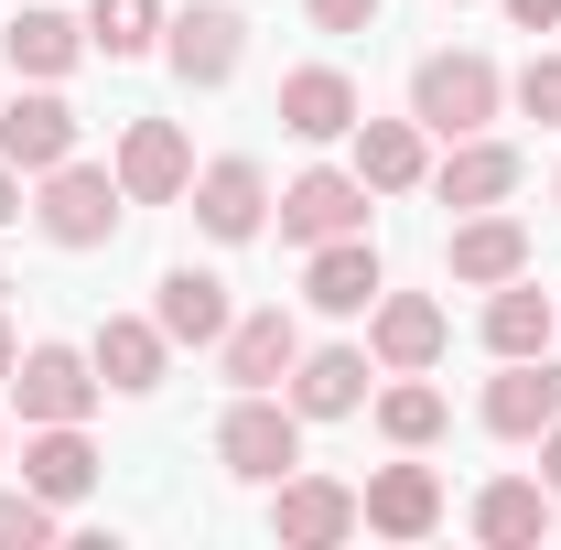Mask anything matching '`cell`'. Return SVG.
I'll return each instance as SVG.
<instances>
[{
  "label": "cell",
  "mask_w": 561,
  "mask_h": 550,
  "mask_svg": "<svg viewBox=\"0 0 561 550\" xmlns=\"http://www.w3.org/2000/svg\"><path fill=\"white\" fill-rule=\"evenodd\" d=\"M496 98H507V76L486 66V55H421L411 66V119L443 140H476L496 119Z\"/></svg>",
  "instance_id": "cell-1"
},
{
  "label": "cell",
  "mask_w": 561,
  "mask_h": 550,
  "mask_svg": "<svg viewBox=\"0 0 561 550\" xmlns=\"http://www.w3.org/2000/svg\"><path fill=\"white\" fill-rule=\"evenodd\" d=\"M216 465L249 475V485H280L291 465H302V411L271 400V389H238V411L216 421Z\"/></svg>",
  "instance_id": "cell-2"
},
{
  "label": "cell",
  "mask_w": 561,
  "mask_h": 550,
  "mask_svg": "<svg viewBox=\"0 0 561 550\" xmlns=\"http://www.w3.org/2000/svg\"><path fill=\"white\" fill-rule=\"evenodd\" d=\"M119 173H98V162H55L44 173V206H33V227L55 238V249H98L108 227H119Z\"/></svg>",
  "instance_id": "cell-3"
},
{
  "label": "cell",
  "mask_w": 561,
  "mask_h": 550,
  "mask_svg": "<svg viewBox=\"0 0 561 550\" xmlns=\"http://www.w3.org/2000/svg\"><path fill=\"white\" fill-rule=\"evenodd\" d=\"M162 55L184 87H227L238 55H249V22L227 11V0H195V11H162Z\"/></svg>",
  "instance_id": "cell-4"
},
{
  "label": "cell",
  "mask_w": 561,
  "mask_h": 550,
  "mask_svg": "<svg viewBox=\"0 0 561 550\" xmlns=\"http://www.w3.org/2000/svg\"><path fill=\"white\" fill-rule=\"evenodd\" d=\"M367 518H356V485H335V475H280V496H271V540L280 550H335V540H356Z\"/></svg>",
  "instance_id": "cell-5"
},
{
  "label": "cell",
  "mask_w": 561,
  "mask_h": 550,
  "mask_svg": "<svg viewBox=\"0 0 561 550\" xmlns=\"http://www.w3.org/2000/svg\"><path fill=\"white\" fill-rule=\"evenodd\" d=\"M98 356H76V345H33L22 367H11V400H22V421H87L98 411Z\"/></svg>",
  "instance_id": "cell-6"
},
{
  "label": "cell",
  "mask_w": 561,
  "mask_h": 550,
  "mask_svg": "<svg viewBox=\"0 0 561 550\" xmlns=\"http://www.w3.org/2000/svg\"><path fill=\"white\" fill-rule=\"evenodd\" d=\"M108 173H119V195H130V206H173V195H195V151H184L173 119H130Z\"/></svg>",
  "instance_id": "cell-7"
},
{
  "label": "cell",
  "mask_w": 561,
  "mask_h": 550,
  "mask_svg": "<svg viewBox=\"0 0 561 550\" xmlns=\"http://www.w3.org/2000/svg\"><path fill=\"white\" fill-rule=\"evenodd\" d=\"M551 421H561L551 356H496V378H486V432H496V443H540Z\"/></svg>",
  "instance_id": "cell-8"
},
{
  "label": "cell",
  "mask_w": 561,
  "mask_h": 550,
  "mask_svg": "<svg viewBox=\"0 0 561 550\" xmlns=\"http://www.w3.org/2000/svg\"><path fill=\"white\" fill-rule=\"evenodd\" d=\"M0 162H11V173H33V184H44L55 162H76V108L55 98V87H33V98H11V108H0Z\"/></svg>",
  "instance_id": "cell-9"
},
{
  "label": "cell",
  "mask_w": 561,
  "mask_h": 550,
  "mask_svg": "<svg viewBox=\"0 0 561 550\" xmlns=\"http://www.w3.org/2000/svg\"><path fill=\"white\" fill-rule=\"evenodd\" d=\"M356 518H367L378 540H432V529H443V485H432V465H378V475L356 485Z\"/></svg>",
  "instance_id": "cell-10"
},
{
  "label": "cell",
  "mask_w": 561,
  "mask_h": 550,
  "mask_svg": "<svg viewBox=\"0 0 561 550\" xmlns=\"http://www.w3.org/2000/svg\"><path fill=\"white\" fill-rule=\"evenodd\" d=\"M367 227V184L356 173H302V184H280V238L291 249H324V238H356Z\"/></svg>",
  "instance_id": "cell-11"
},
{
  "label": "cell",
  "mask_w": 561,
  "mask_h": 550,
  "mask_svg": "<svg viewBox=\"0 0 561 550\" xmlns=\"http://www.w3.org/2000/svg\"><path fill=\"white\" fill-rule=\"evenodd\" d=\"M443 335H454V324H443L432 291H378V302H367V356H378V367H432Z\"/></svg>",
  "instance_id": "cell-12"
},
{
  "label": "cell",
  "mask_w": 561,
  "mask_h": 550,
  "mask_svg": "<svg viewBox=\"0 0 561 550\" xmlns=\"http://www.w3.org/2000/svg\"><path fill=\"white\" fill-rule=\"evenodd\" d=\"M87 356H98V378H108L119 400H151V389H162V367H173V335H162L151 313H108Z\"/></svg>",
  "instance_id": "cell-13"
},
{
  "label": "cell",
  "mask_w": 561,
  "mask_h": 550,
  "mask_svg": "<svg viewBox=\"0 0 561 550\" xmlns=\"http://www.w3.org/2000/svg\"><path fill=\"white\" fill-rule=\"evenodd\" d=\"M367 108H356V76L346 66H291L280 76V130L291 140H346Z\"/></svg>",
  "instance_id": "cell-14"
},
{
  "label": "cell",
  "mask_w": 561,
  "mask_h": 550,
  "mask_svg": "<svg viewBox=\"0 0 561 550\" xmlns=\"http://www.w3.org/2000/svg\"><path fill=\"white\" fill-rule=\"evenodd\" d=\"M260 216H271L260 162H238V151H227V162H206V173H195V227H206V238H227V249H238V238H260Z\"/></svg>",
  "instance_id": "cell-15"
},
{
  "label": "cell",
  "mask_w": 561,
  "mask_h": 550,
  "mask_svg": "<svg viewBox=\"0 0 561 550\" xmlns=\"http://www.w3.org/2000/svg\"><path fill=\"white\" fill-rule=\"evenodd\" d=\"M216 356H227V389H280L291 378V356H302V335H291V313H238L227 335H216Z\"/></svg>",
  "instance_id": "cell-16"
},
{
  "label": "cell",
  "mask_w": 561,
  "mask_h": 550,
  "mask_svg": "<svg viewBox=\"0 0 561 550\" xmlns=\"http://www.w3.org/2000/svg\"><path fill=\"white\" fill-rule=\"evenodd\" d=\"M22 485L55 496V507H76V496L98 485V443H87L76 421H33V443H22Z\"/></svg>",
  "instance_id": "cell-17"
},
{
  "label": "cell",
  "mask_w": 561,
  "mask_h": 550,
  "mask_svg": "<svg viewBox=\"0 0 561 550\" xmlns=\"http://www.w3.org/2000/svg\"><path fill=\"white\" fill-rule=\"evenodd\" d=\"M356 184L367 195H411L421 173H432V151H421V119H356Z\"/></svg>",
  "instance_id": "cell-18"
},
{
  "label": "cell",
  "mask_w": 561,
  "mask_h": 550,
  "mask_svg": "<svg viewBox=\"0 0 561 550\" xmlns=\"http://www.w3.org/2000/svg\"><path fill=\"white\" fill-rule=\"evenodd\" d=\"M443 260H454V280H476V291H496V280H518L529 271V227H518V216H465V227H454V249H443Z\"/></svg>",
  "instance_id": "cell-19"
},
{
  "label": "cell",
  "mask_w": 561,
  "mask_h": 550,
  "mask_svg": "<svg viewBox=\"0 0 561 550\" xmlns=\"http://www.w3.org/2000/svg\"><path fill=\"white\" fill-rule=\"evenodd\" d=\"M432 195H443V206H507V195H518V151H507V140H454V162H443V173H432Z\"/></svg>",
  "instance_id": "cell-20"
},
{
  "label": "cell",
  "mask_w": 561,
  "mask_h": 550,
  "mask_svg": "<svg viewBox=\"0 0 561 550\" xmlns=\"http://www.w3.org/2000/svg\"><path fill=\"white\" fill-rule=\"evenodd\" d=\"M302 291H313L324 313H367V302L389 291V280H378V249H367V227H356V238H324L313 271H302Z\"/></svg>",
  "instance_id": "cell-21"
},
{
  "label": "cell",
  "mask_w": 561,
  "mask_h": 550,
  "mask_svg": "<svg viewBox=\"0 0 561 550\" xmlns=\"http://www.w3.org/2000/svg\"><path fill=\"white\" fill-rule=\"evenodd\" d=\"M551 335H561V302H551V291H540L529 271L496 280V302H486V345H496V356H551Z\"/></svg>",
  "instance_id": "cell-22"
},
{
  "label": "cell",
  "mask_w": 561,
  "mask_h": 550,
  "mask_svg": "<svg viewBox=\"0 0 561 550\" xmlns=\"http://www.w3.org/2000/svg\"><path fill=\"white\" fill-rule=\"evenodd\" d=\"M151 324H162L173 345H216L227 324H238V313H227V280H216V271H162V302H151Z\"/></svg>",
  "instance_id": "cell-23"
},
{
  "label": "cell",
  "mask_w": 561,
  "mask_h": 550,
  "mask_svg": "<svg viewBox=\"0 0 561 550\" xmlns=\"http://www.w3.org/2000/svg\"><path fill=\"white\" fill-rule=\"evenodd\" d=\"M356 400H367V356H356V345L291 356V411H302V421H346Z\"/></svg>",
  "instance_id": "cell-24"
},
{
  "label": "cell",
  "mask_w": 561,
  "mask_h": 550,
  "mask_svg": "<svg viewBox=\"0 0 561 550\" xmlns=\"http://www.w3.org/2000/svg\"><path fill=\"white\" fill-rule=\"evenodd\" d=\"M551 485H529V475H496L486 496H476V540H496V550H529V540H551Z\"/></svg>",
  "instance_id": "cell-25"
},
{
  "label": "cell",
  "mask_w": 561,
  "mask_h": 550,
  "mask_svg": "<svg viewBox=\"0 0 561 550\" xmlns=\"http://www.w3.org/2000/svg\"><path fill=\"white\" fill-rule=\"evenodd\" d=\"M0 55H11V76H33V87H55V76L87 55V22H66V11H22L11 33H0Z\"/></svg>",
  "instance_id": "cell-26"
},
{
  "label": "cell",
  "mask_w": 561,
  "mask_h": 550,
  "mask_svg": "<svg viewBox=\"0 0 561 550\" xmlns=\"http://www.w3.org/2000/svg\"><path fill=\"white\" fill-rule=\"evenodd\" d=\"M87 44L108 55V66H130L162 44V0H87Z\"/></svg>",
  "instance_id": "cell-27"
},
{
  "label": "cell",
  "mask_w": 561,
  "mask_h": 550,
  "mask_svg": "<svg viewBox=\"0 0 561 550\" xmlns=\"http://www.w3.org/2000/svg\"><path fill=\"white\" fill-rule=\"evenodd\" d=\"M378 432H389L400 454H421V443H443V389H421L411 367H400V389H378Z\"/></svg>",
  "instance_id": "cell-28"
},
{
  "label": "cell",
  "mask_w": 561,
  "mask_h": 550,
  "mask_svg": "<svg viewBox=\"0 0 561 550\" xmlns=\"http://www.w3.org/2000/svg\"><path fill=\"white\" fill-rule=\"evenodd\" d=\"M44 540H55V496H33V485L0 496V550H44Z\"/></svg>",
  "instance_id": "cell-29"
},
{
  "label": "cell",
  "mask_w": 561,
  "mask_h": 550,
  "mask_svg": "<svg viewBox=\"0 0 561 550\" xmlns=\"http://www.w3.org/2000/svg\"><path fill=\"white\" fill-rule=\"evenodd\" d=\"M518 108H529L540 130H561V55H529V66H518Z\"/></svg>",
  "instance_id": "cell-30"
},
{
  "label": "cell",
  "mask_w": 561,
  "mask_h": 550,
  "mask_svg": "<svg viewBox=\"0 0 561 550\" xmlns=\"http://www.w3.org/2000/svg\"><path fill=\"white\" fill-rule=\"evenodd\" d=\"M302 11H313L324 33H367V22H378V0H302Z\"/></svg>",
  "instance_id": "cell-31"
},
{
  "label": "cell",
  "mask_w": 561,
  "mask_h": 550,
  "mask_svg": "<svg viewBox=\"0 0 561 550\" xmlns=\"http://www.w3.org/2000/svg\"><path fill=\"white\" fill-rule=\"evenodd\" d=\"M507 22H518V33H551V22H561V0H507Z\"/></svg>",
  "instance_id": "cell-32"
},
{
  "label": "cell",
  "mask_w": 561,
  "mask_h": 550,
  "mask_svg": "<svg viewBox=\"0 0 561 550\" xmlns=\"http://www.w3.org/2000/svg\"><path fill=\"white\" fill-rule=\"evenodd\" d=\"M540 485H551V496H561V421H551V432H540Z\"/></svg>",
  "instance_id": "cell-33"
},
{
  "label": "cell",
  "mask_w": 561,
  "mask_h": 550,
  "mask_svg": "<svg viewBox=\"0 0 561 550\" xmlns=\"http://www.w3.org/2000/svg\"><path fill=\"white\" fill-rule=\"evenodd\" d=\"M11 216H22V173L0 162V227H11Z\"/></svg>",
  "instance_id": "cell-34"
},
{
  "label": "cell",
  "mask_w": 561,
  "mask_h": 550,
  "mask_svg": "<svg viewBox=\"0 0 561 550\" xmlns=\"http://www.w3.org/2000/svg\"><path fill=\"white\" fill-rule=\"evenodd\" d=\"M11 367H22V345H11V324H0V389H11Z\"/></svg>",
  "instance_id": "cell-35"
}]
</instances>
